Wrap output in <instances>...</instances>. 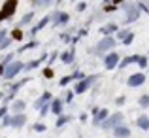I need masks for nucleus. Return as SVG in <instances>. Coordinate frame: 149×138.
I'll return each mask as SVG.
<instances>
[{
  "mask_svg": "<svg viewBox=\"0 0 149 138\" xmlns=\"http://www.w3.org/2000/svg\"><path fill=\"white\" fill-rule=\"evenodd\" d=\"M111 132H113V138H130V134H132L130 129H128L125 123H123V125H119V127H115Z\"/></svg>",
  "mask_w": 149,
  "mask_h": 138,
  "instance_id": "nucleus-16",
  "label": "nucleus"
},
{
  "mask_svg": "<svg viewBox=\"0 0 149 138\" xmlns=\"http://www.w3.org/2000/svg\"><path fill=\"white\" fill-rule=\"evenodd\" d=\"M8 113H10V106H8V104H2V106H0V119H2L4 116H8Z\"/></svg>",
  "mask_w": 149,
  "mask_h": 138,
  "instance_id": "nucleus-38",
  "label": "nucleus"
},
{
  "mask_svg": "<svg viewBox=\"0 0 149 138\" xmlns=\"http://www.w3.org/2000/svg\"><path fill=\"white\" fill-rule=\"evenodd\" d=\"M87 76V74H83V72H79V70H76V72L72 74V78H74V81H79V80H83V78Z\"/></svg>",
  "mask_w": 149,
  "mask_h": 138,
  "instance_id": "nucleus-39",
  "label": "nucleus"
},
{
  "mask_svg": "<svg viewBox=\"0 0 149 138\" xmlns=\"http://www.w3.org/2000/svg\"><path fill=\"white\" fill-rule=\"evenodd\" d=\"M26 110V102L21 98H15L13 102H10V112L11 113H25Z\"/></svg>",
  "mask_w": 149,
  "mask_h": 138,
  "instance_id": "nucleus-15",
  "label": "nucleus"
},
{
  "mask_svg": "<svg viewBox=\"0 0 149 138\" xmlns=\"http://www.w3.org/2000/svg\"><path fill=\"white\" fill-rule=\"evenodd\" d=\"M98 80V76L96 74H93V76H85L83 80H79V81H76L74 83V87H72V91L76 93V95H83V93H87L89 89L95 85V81Z\"/></svg>",
  "mask_w": 149,
  "mask_h": 138,
  "instance_id": "nucleus-3",
  "label": "nucleus"
},
{
  "mask_svg": "<svg viewBox=\"0 0 149 138\" xmlns=\"http://www.w3.org/2000/svg\"><path fill=\"white\" fill-rule=\"evenodd\" d=\"M51 100H53V95H51L49 91H44L40 97L36 98V100L32 102V108H34V110H40L44 104H47V102H51Z\"/></svg>",
  "mask_w": 149,
  "mask_h": 138,
  "instance_id": "nucleus-12",
  "label": "nucleus"
},
{
  "mask_svg": "<svg viewBox=\"0 0 149 138\" xmlns=\"http://www.w3.org/2000/svg\"><path fill=\"white\" fill-rule=\"evenodd\" d=\"M87 119H89V116H87V113H81V116H79V121H81V123H85Z\"/></svg>",
  "mask_w": 149,
  "mask_h": 138,
  "instance_id": "nucleus-45",
  "label": "nucleus"
},
{
  "mask_svg": "<svg viewBox=\"0 0 149 138\" xmlns=\"http://www.w3.org/2000/svg\"><path fill=\"white\" fill-rule=\"evenodd\" d=\"M11 44H13V40H11V38H4L2 42H0V51H6L8 47H11Z\"/></svg>",
  "mask_w": 149,
  "mask_h": 138,
  "instance_id": "nucleus-33",
  "label": "nucleus"
},
{
  "mask_svg": "<svg viewBox=\"0 0 149 138\" xmlns=\"http://www.w3.org/2000/svg\"><path fill=\"white\" fill-rule=\"evenodd\" d=\"M38 112H40V117H45V116H47V113L51 112V102H47V104H44L40 110H38Z\"/></svg>",
  "mask_w": 149,
  "mask_h": 138,
  "instance_id": "nucleus-34",
  "label": "nucleus"
},
{
  "mask_svg": "<svg viewBox=\"0 0 149 138\" xmlns=\"http://www.w3.org/2000/svg\"><path fill=\"white\" fill-rule=\"evenodd\" d=\"M47 57H49V55H47V53H44L42 57L34 59V61H29V62H25V68H23V72H30V70L38 68V66H40V64H42L44 61H47Z\"/></svg>",
  "mask_w": 149,
  "mask_h": 138,
  "instance_id": "nucleus-13",
  "label": "nucleus"
},
{
  "mask_svg": "<svg viewBox=\"0 0 149 138\" xmlns=\"http://www.w3.org/2000/svg\"><path fill=\"white\" fill-rule=\"evenodd\" d=\"M32 21H34V11H29L26 15H23V17H21V21L17 23V27L21 29V27H26L29 23H32Z\"/></svg>",
  "mask_w": 149,
  "mask_h": 138,
  "instance_id": "nucleus-25",
  "label": "nucleus"
},
{
  "mask_svg": "<svg viewBox=\"0 0 149 138\" xmlns=\"http://www.w3.org/2000/svg\"><path fill=\"white\" fill-rule=\"evenodd\" d=\"M102 61H104L106 70H115L121 62V55L117 53V51H109V53H106L104 57H102Z\"/></svg>",
  "mask_w": 149,
  "mask_h": 138,
  "instance_id": "nucleus-6",
  "label": "nucleus"
},
{
  "mask_svg": "<svg viewBox=\"0 0 149 138\" xmlns=\"http://www.w3.org/2000/svg\"><path fill=\"white\" fill-rule=\"evenodd\" d=\"M138 17H140V11H138V8L130 6V8L127 10V17H125V23H134Z\"/></svg>",
  "mask_w": 149,
  "mask_h": 138,
  "instance_id": "nucleus-20",
  "label": "nucleus"
},
{
  "mask_svg": "<svg viewBox=\"0 0 149 138\" xmlns=\"http://www.w3.org/2000/svg\"><path fill=\"white\" fill-rule=\"evenodd\" d=\"M136 64H138L142 70H146V68H147V64H149V59H147V57H143V55H140V57H138V62H136Z\"/></svg>",
  "mask_w": 149,
  "mask_h": 138,
  "instance_id": "nucleus-32",
  "label": "nucleus"
},
{
  "mask_svg": "<svg viewBox=\"0 0 149 138\" xmlns=\"http://www.w3.org/2000/svg\"><path fill=\"white\" fill-rule=\"evenodd\" d=\"M10 38H11L13 42H23V38H25V32H23V29L15 27V29L10 32Z\"/></svg>",
  "mask_w": 149,
  "mask_h": 138,
  "instance_id": "nucleus-23",
  "label": "nucleus"
},
{
  "mask_svg": "<svg viewBox=\"0 0 149 138\" xmlns=\"http://www.w3.org/2000/svg\"><path fill=\"white\" fill-rule=\"evenodd\" d=\"M70 83H74V78H72V74H68V76H62L61 80H58V85H61V87H68Z\"/></svg>",
  "mask_w": 149,
  "mask_h": 138,
  "instance_id": "nucleus-28",
  "label": "nucleus"
},
{
  "mask_svg": "<svg viewBox=\"0 0 149 138\" xmlns=\"http://www.w3.org/2000/svg\"><path fill=\"white\" fill-rule=\"evenodd\" d=\"M4 72H6V66L0 62V80H2V76H4Z\"/></svg>",
  "mask_w": 149,
  "mask_h": 138,
  "instance_id": "nucleus-46",
  "label": "nucleus"
},
{
  "mask_svg": "<svg viewBox=\"0 0 149 138\" xmlns=\"http://www.w3.org/2000/svg\"><path fill=\"white\" fill-rule=\"evenodd\" d=\"M49 23H51V15L47 13V15H44V17H42L40 21H38L36 25L32 27V29H30L29 36H30V38H34V36H36L38 32H40V30H44V29H45V25H49Z\"/></svg>",
  "mask_w": 149,
  "mask_h": 138,
  "instance_id": "nucleus-8",
  "label": "nucleus"
},
{
  "mask_svg": "<svg viewBox=\"0 0 149 138\" xmlns=\"http://www.w3.org/2000/svg\"><path fill=\"white\" fill-rule=\"evenodd\" d=\"M128 34H130V30H127V29H125V30H117V32H115V40L117 42H123Z\"/></svg>",
  "mask_w": 149,
  "mask_h": 138,
  "instance_id": "nucleus-31",
  "label": "nucleus"
},
{
  "mask_svg": "<svg viewBox=\"0 0 149 138\" xmlns=\"http://www.w3.org/2000/svg\"><path fill=\"white\" fill-rule=\"evenodd\" d=\"M147 59H149V53H147Z\"/></svg>",
  "mask_w": 149,
  "mask_h": 138,
  "instance_id": "nucleus-48",
  "label": "nucleus"
},
{
  "mask_svg": "<svg viewBox=\"0 0 149 138\" xmlns=\"http://www.w3.org/2000/svg\"><path fill=\"white\" fill-rule=\"evenodd\" d=\"M125 123V116L121 112H115V113H109L108 119H104L100 123V129H104V131H113L115 127H119V125Z\"/></svg>",
  "mask_w": 149,
  "mask_h": 138,
  "instance_id": "nucleus-4",
  "label": "nucleus"
},
{
  "mask_svg": "<svg viewBox=\"0 0 149 138\" xmlns=\"http://www.w3.org/2000/svg\"><path fill=\"white\" fill-rule=\"evenodd\" d=\"M108 117H109V110L108 108H100V112L93 117V125H95V127H100V123L104 119H108Z\"/></svg>",
  "mask_w": 149,
  "mask_h": 138,
  "instance_id": "nucleus-17",
  "label": "nucleus"
},
{
  "mask_svg": "<svg viewBox=\"0 0 149 138\" xmlns=\"http://www.w3.org/2000/svg\"><path fill=\"white\" fill-rule=\"evenodd\" d=\"M74 97H76V93H74L72 89H64V97H61V98L64 100V104H70V102L74 100Z\"/></svg>",
  "mask_w": 149,
  "mask_h": 138,
  "instance_id": "nucleus-27",
  "label": "nucleus"
},
{
  "mask_svg": "<svg viewBox=\"0 0 149 138\" xmlns=\"http://www.w3.org/2000/svg\"><path fill=\"white\" fill-rule=\"evenodd\" d=\"M91 112H93V117H95L96 113L100 112V106H93V108H91Z\"/></svg>",
  "mask_w": 149,
  "mask_h": 138,
  "instance_id": "nucleus-44",
  "label": "nucleus"
},
{
  "mask_svg": "<svg viewBox=\"0 0 149 138\" xmlns=\"http://www.w3.org/2000/svg\"><path fill=\"white\" fill-rule=\"evenodd\" d=\"M72 121V116H66V113H61V116H57V121H55V127L57 129H61V127H64L66 123H70Z\"/></svg>",
  "mask_w": 149,
  "mask_h": 138,
  "instance_id": "nucleus-22",
  "label": "nucleus"
},
{
  "mask_svg": "<svg viewBox=\"0 0 149 138\" xmlns=\"http://www.w3.org/2000/svg\"><path fill=\"white\" fill-rule=\"evenodd\" d=\"M125 102H127V97H125V95H121V97L115 98V106H123Z\"/></svg>",
  "mask_w": 149,
  "mask_h": 138,
  "instance_id": "nucleus-41",
  "label": "nucleus"
},
{
  "mask_svg": "<svg viewBox=\"0 0 149 138\" xmlns=\"http://www.w3.org/2000/svg\"><path fill=\"white\" fill-rule=\"evenodd\" d=\"M138 106H140V108H143V110L149 108V95H142V97L138 98Z\"/></svg>",
  "mask_w": 149,
  "mask_h": 138,
  "instance_id": "nucleus-30",
  "label": "nucleus"
},
{
  "mask_svg": "<svg viewBox=\"0 0 149 138\" xmlns=\"http://www.w3.org/2000/svg\"><path fill=\"white\" fill-rule=\"evenodd\" d=\"M136 127H138L140 131L147 132V131H149V116L142 113V116H138V117H136Z\"/></svg>",
  "mask_w": 149,
  "mask_h": 138,
  "instance_id": "nucleus-18",
  "label": "nucleus"
},
{
  "mask_svg": "<svg viewBox=\"0 0 149 138\" xmlns=\"http://www.w3.org/2000/svg\"><path fill=\"white\" fill-rule=\"evenodd\" d=\"M117 30H119V29H117L115 23H108V25H104V27L100 29V32L104 34V36H113V34H115Z\"/></svg>",
  "mask_w": 149,
  "mask_h": 138,
  "instance_id": "nucleus-21",
  "label": "nucleus"
},
{
  "mask_svg": "<svg viewBox=\"0 0 149 138\" xmlns=\"http://www.w3.org/2000/svg\"><path fill=\"white\" fill-rule=\"evenodd\" d=\"M42 76H44L45 80H53L55 78V70L51 68V66H44V68H42Z\"/></svg>",
  "mask_w": 149,
  "mask_h": 138,
  "instance_id": "nucleus-26",
  "label": "nucleus"
},
{
  "mask_svg": "<svg viewBox=\"0 0 149 138\" xmlns=\"http://www.w3.org/2000/svg\"><path fill=\"white\" fill-rule=\"evenodd\" d=\"M10 125H11V113H8L0 119V127H10Z\"/></svg>",
  "mask_w": 149,
  "mask_h": 138,
  "instance_id": "nucleus-35",
  "label": "nucleus"
},
{
  "mask_svg": "<svg viewBox=\"0 0 149 138\" xmlns=\"http://www.w3.org/2000/svg\"><path fill=\"white\" fill-rule=\"evenodd\" d=\"M119 44V42L115 40V36H104L102 38V40L98 42V44H96L95 47H93V53L95 55H100V57H104L106 53H109V51H113L115 49V46Z\"/></svg>",
  "mask_w": 149,
  "mask_h": 138,
  "instance_id": "nucleus-1",
  "label": "nucleus"
},
{
  "mask_svg": "<svg viewBox=\"0 0 149 138\" xmlns=\"http://www.w3.org/2000/svg\"><path fill=\"white\" fill-rule=\"evenodd\" d=\"M26 121H29V117H26V113H11V129H23L26 125Z\"/></svg>",
  "mask_w": 149,
  "mask_h": 138,
  "instance_id": "nucleus-9",
  "label": "nucleus"
},
{
  "mask_svg": "<svg viewBox=\"0 0 149 138\" xmlns=\"http://www.w3.org/2000/svg\"><path fill=\"white\" fill-rule=\"evenodd\" d=\"M61 40H62V44H70V34L68 32L61 34Z\"/></svg>",
  "mask_w": 149,
  "mask_h": 138,
  "instance_id": "nucleus-42",
  "label": "nucleus"
},
{
  "mask_svg": "<svg viewBox=\"0 0 149 138\" xmlns=\"http://www.w3.org/2000/svg\"><path fill=\"white\" fill-rule=\"evenodd\" d=\"M6 36H8V30H6V29H0V42H2Z\"/></svg>",
  "mask_w": 149,
  "mask_h": 138,
  "instance_id": "nucleus-43",
  "label": "nucleus"
},
{
  "mask_svg": "<svg viewBox=\"0 0 149 138\" xmlns=\"http://www.w3.org/2000/svg\"><path fill=\"white\" fill-rule=\"evenodd\" d=\"M143 83H146V74H143V72H134V74H130V76H128V80H127V85L130 89L142 87Z\"/></svg>",
  "mask_w": 149,
  "mask_h": 138,
  "instance_id": "nucleus-7",
  "label": "nucleus"
},
{
  "mask_svg": "<svg viewBox=\"0 0 149 138\" xmlns=\"http://www.w3.org/2000/svg\"><path fill=\"white\" fill-rule=\"evenodd\" d=\"M38 46H40V42H38L36 38H32L30 42H26L25 46H21V47H19V53H25V51H29V49H36Z\"/></svg>",
  "mask_w": 149,
  "mask_h": 138,
  "instance_id": "nucleus-24",
  "label": "nucleus"
},
{
  "mask_svg": "<svg viewBox=\"0 0 149 138\" xmlns=\"http://www.w3.org/2000/svg\"><path fill=\"white\" fill-rule=\"evenodd\" d=\"M58 59H61L62 64H72L74 61H76V47H70L68 51H62V53H58Z\"/></svg>",
  "mask_w": 149,
  "mask_h": 138,
  "instance_id": "nucleus-11",
  "label": "nucleus"
},
{
  "mask_svg": "<svg viewBox=\"0 0 149 138\" xmlns=\"http://www.w3.org/2000/svg\"><path fill=\"white\" fill-rule=\"evenodd\" d=\"M0 29H2V27H0Z\"/></svg>",
  "mask_w": 149,
  "mask_h": 138,
  "instance_id": "nucleus-49",
  "label": "nucleus"
},
{
  "mask_svg": "<svg viewBox=\"0 0 149 138\" xmlns=\"http://www.w3.org/2000/svg\"><path fill=\"white\" fill-rule=\"evenodd\" d=\"M15 57H17V55H15V53H8V55H6V57H4V59H2V61H0V62H2L4 66H8V64H10V62L13 61Z\"/></svg>",
  "mask_w": 149,
  "mask_h": 138,
  "instance_id": "nucleus-36",
  "label": "nucleus"
},
{
  "mask_svg": "<svg viewBox=\"0 0 149 138\" xmlns=\"http://www.w3.org/2000/svg\"><path fill=\"white\" fill-rule=\"evenodd\" d=\"M17 4H19V0H4L2 10H0V23L13 17V13L17 11Z\"/></svg>",
  "mask_w": 149,
  "mask_h": 138,
  "instance_id": "nucleus-5",
  "label": "nucleus"
},
{
  "mask_svg": "<svg viewBox=\"0 0 149 138\" xmlns=\"http://www.w3.org/2000/svg\"><path fill=\"white\" fill-rule=\"evenodd\" d=\"M23 68H25V62H23L21 59H13V61H11L10 64L6 66V72H4L2 80H4V81H13L15 78L21 76Z\"/></svg>",
  "mask_w": 149,
  "mask_h": 138,
  "instance_id": "nucleus-2",
  "label": "nucleus"
},
{
  "mask_svg": "<svg viewBox=\"0 0 149 138\" xmlns=\"http://www.w3.org/2000/svg\"><path fill=\"white\" fill-rule=\"evenodd\" d=\"M85 8H87V6H85V4H83V2H81V4H77V11H83V10H85Z\"/></svg>",
  "mask_w": 149,
  "mask_h": 138,
  "instance_id": "nucleus-47",
  "label": "nucleus"
},
{
  "mask_svg": "<svg viewBox=\"0 0 149 138\" xmlns=\"http://www.w3.org/2000/svg\"><path fill=\"white\" fill-rule=\"evenodd\" d=\"M58 59V51H51L49 53V59H47V66H51V62H55Z\"/></svg>",
  "mask_w": 149,
  "mask_h": 138,
  "instance_id": "nucleus-37",
  "label": "nucleus"
},
{
  "mask_svg": "<svg viewBox=\"0 0 149 138\" xmlns=\"http://www.w3.org/2000/svg\"><path fill=\"white\" fill-rule=\"evenodd\" d=\"M32 131L34 132H47V125L38 121V123H32Z\"/></svg>",
  "mask_w": 149,
  "mask_h": 138,
  "instance_id": "nucleus-29",
  "label": "nucleus"
},
{
  "mask_svg": "<svg viewBox=\"0 0 149 138\" xmlns=\"http://www.w3.org/2000/svg\"><path fill=\"white\" fill-rule=\"evenodd\" d=\"M62 110H64V100L61 97H53V100H51V113L53 116H61Z\"/></svg>",
  "mask_w": 149,
  "mask_h": 138,
  "instance_id": "nucleus-14",
  "label": "nucleus"
},
{
  "mask_svg": "<svg viewBox=\"0 0 149 138\" xmlns=\"http://www.w3.org/2000/svg\"><path fill=\"white\" fill-rule=\"evenodd\" d=\"M132 40H134V34H132V32H130V34H128V36H127V38H125V40H123V42H121V44H123V46H130V44H132Z\"/></svg>",
  "mask_w": 149,
  "mask_h": 138,
  "instance_id": "nucleus-40",
  "label": "nucleus"
},
{
  "mask_svg": "<svg viewBox=\"0 0 149 138\" xmlns=\"http://www.w3.org/2000/svg\"><path fill=\"white\" fill-rule=\"evenodd\" d=\"M68 21H70V15H68V13L55 11V13L51 15V25H53V27H62V25H66Z\"/></svg>",
  "mask_w": 149,
  "mask_h": 138,
  "instance_id": "nucleus-10",
  "label": "nucleus"
},
{
  "mask_svg": "<svg viewBox=\"0 0 149 138\" xmlns=\"http://www.w3.org/2000/svg\"><path fill=\"white\" fill-rule=\"evenodd\" d=\"M138 57L140 55H128V57H125V59H121V62H119V66L117 68H127V66H130V64H136L138 62Z\"/></svg>",
  "mask_w": 149,
  "mask_h": 138,
  "instance_id": "nucleus-19",
  "label": "nucleus"
}]
</instances>
